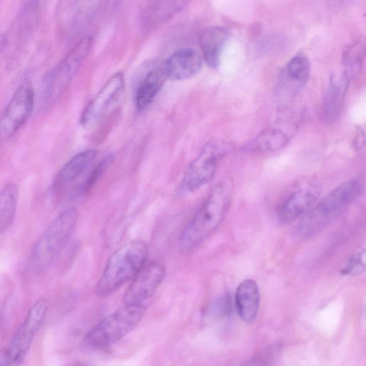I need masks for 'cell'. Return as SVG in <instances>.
<instances>
[{
  "instance_id": "1",
  "label": "cell",
  "mask_w": 366,
  "mask_h": 366,
  "mask_svg": "<svg viewBox=\"0 0 366 366\" xmlns=\"http://www.w3.org/2000/svg\"><path fill=\"white\" fill-rule=\"evenodd\" d=\"M232 194L229 179H222L214 185L180 235L179 244L182 253L191 252L219 227L229 210Z\"/></svg>"
},
{
  "instance_id": "2",
  "label": "cell",
  "mask_w": 366,
  "mask_h": 366,
  "mask_svg": "<svg viewBox=\"0 0 366 366\" xmlns=\"http://www.w3.org/2000/svg\"><path fill=\"white\" fill-rule=\"evenodd\" d=\"M363 184L358 179L337 186L302 218L295 229L300 239L319 234L338 218L362 194Z\"/></svg>"
},
{
  "instance_id": "3",
  "label": "cell",
  "mask_w": 366,
  "mask_h": 366,
  "mask_svg": "<svg viewBox=\"0 0 366 366\" xmlns=\"http://www.w3.org/2000/svg\"><path fill=\"white\" fill-rule=\"evenodd\" d=\"M148 247L141 240L129 242L118 249L109 258L97 282L96 293L105 297L132 280L144 265Z\"/></svg>"
},
{
  "instance_id": "4",
  "label": "cell",
  "mask_w": 366,
  "mask_h": 366,
  "mask_svg": "<svg viewBox=\"0 0 366 366\" xmlns=\"http://www.w3.org/2000/svg\"><path fill=\"white\" fill-rule=\"evenodd\" d=\"M92 41L90 36L81 38L62 60L44 75L39 94L42 109L54 104L66 90L89 52Z\"/></svg>"
},
{
  "instance_id": "5",
  "label": "cell",
  "mask_w": 366,
  "mask_h": 366,
  "mask_svg": "<svg viewBox=\"0 0 366 366\" xmlns=\"http://www.w3.org/2000/svg\"><path fill=\"white\" fill-rule=\"evenodd\" d=\"M77 219V209L71 207L51 222L32 249V266L38 269H44L56 261L69 242Z\"/></svg>"
},
{
  "instance_id": "6",
  "label": "cell",
  "mask_w": 366,
  "mask_h": 366,
  "mask_svg": "<svg viewBox=\"0 0 366 366\" xmlns=\"http://www.w3.org/2000/svg\"><path fill=\"white\" fill-rule=\"evenodd\" d=\"M145 310L144 305L124 304L97 324L85 336L84 343L93 348L116 343L139 323Z\"/></svg>"
},
{
  "instance_id": "7",
  "label": "cell",
  "mask_w": 366,
  "mask_h": 366,
  "mask_svg": "<svg viewBox=\"0 0 366 366\" xmlns=\"http://www.w3.org/2000/svg\"><path fill=\"white\" fill-rule=\"evenodd\" d=\"M232 149L222 141L211 140L186 169L180 184L184 192H193L209 183L214 177L221 159Z\"/></svg>"
},
{
  "instance_id": "8",
  "label": "cell",
  "mask_w": 366,
  "mask_h": 366,
  "mask_svg": "<svg viewBox=\"0 0 366 366\" xmlns=\"http://www.w3.org/2000/svg\"><path fill=\"white\" fill-rule=\"evenodd\" d=\"M97 152L82 151L71 158L59 170L52 184V193L59 200L69 199L81 194V188Z\"/></svg>"
},
{
  "instance_id": "9",
  "label": "cell",
  "mask_w": 366,
  "mask_h": 366,
  "mask_svg": "<svg viewBox=\"0 0 366 366\" xmlns=\"http://www.w3.org/2000/svg\"><path fill=\"white\" fill-rule=\"evenodd\" d=\"M35 94L29 80L21 82L13 93L0 117V134L4 138L15 134L30 117Z\"/></svg>"
},
{
  "instance_id": "10",
  "label": "cell",
  "mask_w": 366,
  "mask_h": 366,
  "mask_svg": "<svg viewBox=\"0 0 366 366\" xmlns=\"http://www.w3.org/2000/svg\"><path fill=\"white\" fill-rule=\"evenodd\" d=\"M124 88L123 74H114L84 108L80 117L81 125L89 129L97 124L119 100Z\"/></svg>"
},
{
  "instance_id": "11",
  "label": "cell",
  "mask_w": 366,
  "mask_h": 366,
  "mask_svg": "<svg viewBox=\"0 0 366 366\" xmlns=\"http://www.w3.org/2000/svg\"><path fill=\"white\" fill-rule=\"evenodd\" d=\"M166 274V267L161 263L144 264L132 280L124 296V304L143 305L157 292Z\"/></svg>"
},
{
  "instance_id": "12",
  "label": "cell",
  "mask_w": 366,
  "mask_h": 366,
  "mask_svg": "<svg viewBox=\"0 0 366 366\" xmlns=\"http://www.w3.org/2000/svg\"><path fill=\"white\" fill-rule=\"evenodd\" d=\"M48 309L45 300L36 301L30 308L25 320L13 336L8 348L13 362L20 360L26 353L41 326Z\"/></svg>"
},
{
  "instance_id": "13",
  "label": "cell",
  "mask_w": 366,
  "mask_h": 366,
  "mask_svg": "<svg viewBox=\"0 0 366 366\" xmlns=\"http://www.w3.org/2000/svg\"><path fill=\"white\" fill-rule=\"evenodd\" d=\"M320 193V187L316 184H309L295 190L278 207L279 220L288 223L306 214L318 199Z\"/></svg>"
},
{
  "instance_id": "14",
  "label": "cell",
  "mask_w": 366,
  "mask_h": 366,
  "mask_svg": "<svg viewBox=\"0 0 366 366\" xmlns=\"http://www.w3.org/2000/svg\"><path fill=\"white\" fill-rule=\"evenodd\" d=\"M202 64L200 54L194 49L185 48L172 54L160 66L166 79L182 80L197 74Z\"/></svg>"
},
{
  "instance_id": "15",
  "label": "cell",
  "mask_w": 366,
  "mask_h": 366,
  "mask_svg": "<svg viewBox=\"0 0 366 366\" xmlns=\"http://www.w3.org/2000/svg\"><path fill=\"white\" fill-rule=\"evenodd\" d=\"M350 79L344 71L331 78L323 98L322 115L325 122H334L340 114Z\"/></svg>"
},
{
  "instance_id": "16",
  "label": "cell",
  "mask_w": 366,
  "mask_h": 366,
  "mask_svg": "<svg viewBox=\"0 0 366 366\" xmlns=\"http://www.w3.org/2000/svg\"><path fill=\"white\" fill-rule=\"evenodd\" d=\"M310 72L309 59L303 54L295 55L280 74L278 85L280 91L292 94L297 92L307 81Z\"/></svg>"
},
{
  "instance_id": "17",
  "label": "cell",
  "mask_w": 366,
  "mask_h": 366,
  "mask_svg": "<svg viewBox=\"0 0 366 366\" xmlns=\"http://www.w3.org/2000/svg\"><path fill=\"white\" fill-rule=\"evenodd\" d=\"M229 36L228 30L222 26H212L204 29L199 36V46L202 56L209 66L217 68Z\"/></svg>"
},
{
  "instance_id": "18",
  "label": "cell",
  "mask_w": 366,
  "mask_h": 366,
  "mask_svg": "<svg viewBox=\"0 0 366 366\" xmlns=\"http://www.w3.org/2000/svg\"><path fill=\"white\" fill-rule=\"evenodd\" d=\"M259 291L257 282L251 279L242 281L237 288L234 303L241 319L247 322L253 321L259 307Z\"/></svg>"
},
{
  "instance_id": "19",
  "label": "cell",
  "mask_w": 366,
  "mask_h": 366,
  "mask_svg": "<svg viewBox=\"0 0 366 366\" xmlns=\"http://www.w3.org/2000/svg\"><path fill=\"white\" fill-rule=\"evenodd\" d=\"M166 78L161 66L150 68L139 81L135 90V104L138 111L147 109L162 89Z\"/></svg>"
},
{
  "instance_id": "20",
  "label": "cell",
  "mask_w": 366,
  "mask_h": 366,
  "mask_svg": "<svg viewBox=\"0 0 366 366\" xmlns=\"http://www.w3.org/2000/svg\"><path fill=\"white\" fill-rule=\"evenodd\" d=\"M189 2L186 1H157L150 2L144 12L146 26L161 23L173 16Z\"/></svg>"
},
{
  "instance_id": "21",
  "label": "cell",
  "mask_w": 366,
  "mask_h": 366,
  "mask_svg": "<svg viewBox=\"0 0 366 366\" xmlns=\"http://www.w3.org/2000/svg\"><path fill=\"white\" fill-rule=\"evenodd\" d=\"M19 189L14 183H8L0 190V233L6 231L15 217Z\"/></svg>"
},
{
  "instance_id": "22",
  "label": "cell",
  "mask_w": 366,
  "mask_h": 366,
  "mask_svg": "<svg viewBox=\"0 0 366 366\" xmlns=\"http://www.w3.org/2000/svg\"><path fill=\"white\" fill-rule=\"evenodd\" d=\"M290 139L289 134L282 130L269 128L249 143L248 148L256 152H274L284 147Z\"/></svg>"
},
{
  "instance_id": "23",
  "label": "cell",
  "mask_w": 366,
  "mask_h": 366,
  "mask_svg": "<svg viewBox=\"0 0 366 366\" xmlns=\"http://www.w3.org/2000/svg\"><path fill=\"white\" fill-rule=\"evenodd\" d=\"M364 48L361 43H357L347 47L343 52L342 62L345 66L343 71L352 79L357 75L362 64Z\"/></svg>"
},
{
  "instance_id": "24",
  "label": "cell",
  "mask_w": 366,
  "mask_h": 366,
  "mask_svg": "<svg viewBox=\"0 0 366 366\" xmlns=\"http://www.w3.org/2000/svg\"><path fill=\"white\" fill-rule=\"evenodd\" d=\"M114 160V154L108 153L97 163L92 169L88 172L81 188V194H86L92 190L102 174L112 164Z\"/></svg>"
},
{
  "instance_id": "25",
  "label": "cell",
  "mask_w": 366,
  "mask_h": 366,
  "mask_svg": "<svg viewBox=\"0 0 366 366\" xmlns=\"http://www.w3.org/2000/svg\"><path fill=\"white\" fill-rule=\"evenodd\" d=\"M365 250L363 249L354 254L341 269L340 272L344 276H357L365 272Z\"/></svg>"
},
{
  "instance_id": "26",
  "label": "cell",
  "mask_w": 366,
  "mask_h": 366,
  "mask_svg": "<svg viewBox=\"0 0 366 366\" xmlns=\"http://www.w3.org/2000/svg\"><path fill=\"white\" fill-rule=\"evenodd\" d=\"M9 351L7 349H4L0 351V366H11L13 364Z\"/></svg>"
},
{
  "instance_id": "27",
  "label": "cell",
  "mask_w": 366,
  "mask_h": 366,
  "mask_svg": "<svg viewBox=\"0 0 366 366\" xmlns=\"http://www.w3.org/2000/svg\"><path fill=\"white\" fill-rule=\"evenodd\" d=\"M364 146V135H361L360 133L355 137L353 147L356 149H361Z\"/></svg>"
},
{
  "instance_id": "28",
  "label": "cell",
  "mask_w": 366,
  "mask_h": 366,
  "mask_svg": "<svg viewBox=\"0 0 366 366\" xmlns=\"http://www.w3.org/2000/svg\"><path fill=\"white\" fill-rule=\"evenodd\" d=\"M8 42L7 36L4 34H0V54L6 47Z\"/></svg>"
}]
</instances>
